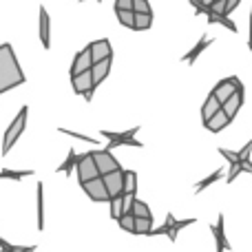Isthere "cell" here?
<instances>
[{
  "instance_id": "6da1fadb",
  "label": "cell",
  "mask_w": 252,
  "mask_h": 252,
  "mask_svg": "<svg viewBox=\"0 0 252 252\" xmlns=\"http://www.w3.org/2000/svg\"><path fill=\"white\" fill-rule=\"evenodd\" d=\"M20 84H25V73L18 64L11 44H0V95Z\"/></svg>"
},
{
  "instance_id": "7a4b0ae2",
  "label": "cell",
  "mask_w": 252,
  "mask_h": 252,
  "mask_svg": "<svg viewBox=\"0 0 252 252\" xmlns=\"http://www.w3.org/2000/svg\"><path fill=\"white\" fill-rule=\"evenodd\" d=\"M27 113H29V109L22 106L20 113L16 115V120L9 124L7 133H4V142H2V155H7V153L11 151V146L18 142V137L22 135V130H25V126H27Z\"/></svg>"
},
{
  "instance_id": "3957f363",
  "label": "cell",
  "mask_w": 252,
  "mask_h": 252,
  "mask_svg": "<svg viewBox=\"0 0 252 252\" xmlns=\"http://www.w3.org/2000/svg\"><path fill=\"white\" fill-rule=\"evenodd\" d=\"M137 130H139V126H137V128L124 130V133L102 130V135L109 139V146H106V151H113V148H118V146H135V148H139V146H142V142H139V139H135V133H137Z\"/></svg>"
},
{
  "instance_id": "277c9868",
  "label": "cell",
  "mask_w": 252,
  "mask_h": 252,
  "mask_svg": "<svg viewBox=\"0 0 252 252\" xmlns=\"http://www.w3.org/2000/svg\"><path fill=\"white\" fill-rule=\"evenodd\" d=\"M71 84H73V91L78 95H84V100L91 102L93 100V91H95V82H93V73L91 69L84 71V73L71 75Z\"/></svg>"
},
{
  "instance_id": "5b68a950",
  "label": "cell",
  "mask_w": 252,
  "mask_h": 252,
  "mask_svg": "<svg viewBox=\"0 0 252 252\" xmlns=\"http://www.w3.org/2000/svg\"><path fill=\"white\" fill-rule=\"evenodd\" d=\"M75 170H78L80 184L89 182V179L100 177V168H97L95 159H93V153H84V155H80L78 164H75Z\"/></svg>"
},
{
  "instance_id": "8992f818",
  "label": "cell",
  "mask_w": 252,
  "mask_h": 252,
  "mask_svg": "<svg viewBox=\"0 0 252 252\" xmlns=\"http://www.w3.org/2000/svg\"><path fill=\"white\" fill-rule=\"evenodd\" d=\"M80 186H82V190L87 192L93 201H111V195H109V190H106V184H104L102 175L95 179H89V182L80 184Z\"/></svg>"
},
{
  "instance_id": "52a82bcc",
  "label": "cell",
  "mask_w": 252,
  "mask_h": 252,
  "mask_svg": "<svg viewBox=\"0 0 252 252\" xmlns=\"http://www.w3.org/2000/svg\"><path fill=\"white\" fill-rule=\"evenodd\" d=\"M241 87H244V84H241V80L237 78V75H230V78L221 80V82H219L217 87L213 89V95L217 97V100H219V102H221V104H223V102H226L228 97H230L232 93H235L237 89H241Z\"/></svg>"
},
{
  "instance_id": "ba28073f",
  "label": "cell",
  "mask_w": 252,
  "mask_h": 252,
  "mask_svg": "<svg viewBox=\"0 0 252 252\" xmlns=\"http://www.w3.org/2000/svg\"><path fill=\"white\" fill-rule=\"evenodd\" d=\"M93 159H95L97 168H100V175H106V173H113V170H120V161L111 155V151H93Z\"/></svg>"
},
{
  "instance_id": "9c48e42d",
  "label": "cell",
  "mask_w": 252,
  "mask_h": 252,
  "mask_svg": "<svg viewBox=\"0 0 252 252\" xmlns=\"http://www.w3.org/2000/svg\"><path fill=\"white\" fill-rule=\"evenodd\" d=\"M102 177H104L106 190H109L111 199H113V197L124 195V170L122 168L113 170V173H106V175H102Z\"/></svg>"
},
{
  "instance_id": "30bf717a",
  "label": "cell",
  "mask_w": 252,
  "mask_h": 252,
  "mask_svg": "<svg viewBox=\"0 0 252 252\" xmlns=\"http://www.w3.org/2000/svg\"><path fill=\"white\" fill-rule=\"evenodd\" d=\"M93 66V56H91V47H84L82 51H78L73 60V66H71V75H78V73H84Z\"/></svg>"
},
{
  "instance_id": "8fae6325",
  "label": "cell",
  "mask_w": 252,
  "mask_h": 252,
  "mask_svg": "<svg viewBox=\"0 0 252 252\" xmlns=\"http://www.w3.org/2000/svg\"><path fill=\"white\" fill-rule=\"evenodd\" d=\"M89 47H91L93 64H95V62H100V60H104V58H113V49H111V42L106 38L95 40V42H91Z\"/></svg>"
},
{
  "instance_id": "7c38bea8",
  "label": "cell",
  "mask_w": 252,
  "mask_h": 252,
  "mask_svg": "<svg viewBox=\"0 0 252 252\" xmlns=\"http://www.w3.org/2000/svg\"><path fill=\"white\" fill-rule=\"evenodd\" d=\"M244 95H246V91H244V87H241V89H237V91L232 93V95L228 97V100H226V102H223V104H221V109L226 111V113L230 115L232 120H235V115L239 113L241 104H244Z\"/></svg>"
},
{
  "instance_id": "4fadbf2b",
  "label": "cell",
  "mask_w": 252,
  "mask_h": 252,
  "mask_svg": "<svg viewBox=\"0 0 252 252\" xmlns=\"http://www.w3.org/2000/svg\"><path fill=\"white\" fill-rule=\"evenodd\" d=\"M223 215H219L217 217V223H215L210 230H213V235H215V244H217V252H226V250H230V244H228V239H226V230H223Z\"/></svg>"
},
{
  "instance_id": "5bb4252c",
  "label": "cell",
  "mask_w": 252,
  "mask_h": 252,
  "mask_svg": "<svg viewBox=\"0 0 252 252\" xmlns=\"http://www.w3.org/2000/svg\"><path fill=\"white\" fill-rule=\"evenodd\" d=\"M230 122H232V118H230V115H228L223 109H219L217 113H215L213 118H210V120H208V122H206L204 126L210 130V133H219V130H223V128H226V126L230 124Z\"/></svg>"
},
{
  "instance_id": "9a60e30c",
  "label": "cell",
  "mask_w": 252,
  "mask_h": 252,
  "mask_svg": "<svg viewBox=\"0 0 252 252\" xmlns=\"http://www.w3.org/2000/svg\"><path fill=\"white\" fill-rule=\"evenodd\" d=\"M40 40H42L44 49L51 47V20H49V13L44 7H40Z\"/></svg>"
},
{
  "instance_id": "2e32d148",
  "label": "cell",
  "mask_w": 252,
  "mask_h": 252,
  "mask_svg": "<svg viewBox=\"0 0 252 252\" xmlns=\"http://www.w3.org/2000/svg\"><path fill=\"white\" fill-rule=\"evenodd\" d=\"M109 71H111V58H104V60L95 62V64L91 66V73H93V82H95V89L106 80Z\"/></svg>"
},
{
  "instance_id": "e0dca14e",
  "label": "cell",
  "mask_w": 252,
  "mask_h": 252,
  "mask_svg": "<svg viewBox=\"0 0 252 252\" xmlns=\"http://www.w3.org/2000/svg\"><path fill=\"white\" fill-rule=\"evenodd\" d=\"M208 44H213V38H208V35H201V40H199V42H197L195 47H192L190 51H188L186 56H184V62H188V64H192V62H195L197 58L201 56V51H204V49L208 47Z\"/></svg>"
},
{
  "instance_id": "ac0fdd59",
  "label": "cell",
  "mask_w": 252,
  "mask_h": 252,
  "mask_svg": "<svg viewBox=\"0 0 252 252\" xmlns=\"http://www.w3.org/2000/svg\"><path fill=\"white\" fill-rule=\"evenodd\" d=\"M219 109H221V102H219L217 97H215L213 93H210L208 100H206V102H204V106H201V120H204V124L208 122V120L213 118V115L217 113Z\"/></svg>"
},
{
  "instance_id": "d6986e66",
  "label": "cell",
  "mask_w": 252,
  "mask_h": 252,
  "mask_svg": "<svg viewBox=\"0 0 252 252\" xmlns=\"http://www.w3.org/2000/svg\"><path fill=\"white\" fill-rule=\"evenodd\" d=\"M210 7H213V4H210ZM208 22H210V25H221V27H226L228 31H235V33H237V25L226 16V13H217L213 9V11L208 13Z\"/></svg>"
},
{
  "instance_id": "ffe728a7",
  "label": "cell",
  "mask_w": 252,
  "mask_h": 252,
  "mask_svg": "<svg viewBox=\"0 0 252 252\" xmlns=\"http://www.w3.org/2000/svg\"><path fill=\"white\" fill-rule=\"evenodd\" d=\"M115 16H118L120 25L128 27V29H135V11L133 9H115Z\"/></svg>"
},
{
  "instance_id": "44dd1931",
  "label": "cell",
  "mask_w": 252,
  "mask_h": 252,
  "mask_svg": "<svg viewBox=\"0 0 252 252\" xmlns=\"http://www.w3.org/2000/svg\"><path fill=\"white\" fill-rule=\"evenodd\" d=\"M223 177V168H217L213 175H208L206 179H201V182H197V186H195V192H204L206 188L210 186V184H215V182H219V179Z\"/></svg>"
},
{
  "instance_id": "7402d4cb",
  "label": "cell",
  "mask_w": 252,
  "mask_h": 252,
  "mask_svg": "<svg viewBox=\"0 0 252 252\" xmlns=\"http://www.w3.org/2000/svg\"><path fill=\"white\" fill-rule=\"evenodd\" d=\"M109 204H111V217H113V219H120V217H122V215L126 213V201H124V195L113 197V199H111Z\"/></svg>"
},
{
  "instance_id": "603a6c76",
  "label": "cell",
  "mask_w": 252,
  "mask_h": 252,
  "mask_svg": "<svg viewBox=\"0 0 252 252\" xmlns=\"http://www.w3.org/2000/svg\"><path fill=\"white\" fill-rule=\"evenodd\" d=\"M78 159H80V155L73 151V148H69V155H66V159L60 164V168H58V173H66V175H69L71 170L75 168V164H78Z\"/></svg>"
},
{
  "instance_id": "cb8c5ba5",
  "label": "cell",
  "mask_w": 252,
  "mask_h": 252,
  "mask_svg": "<svg viewBox=\"0 0 252 252\" xmlns=\"http://www.w3.org/2000/svg\"><path fill=\"white\" fill-rule=\"evenodd\" d=\"M151 230H153V217H137L135 219L133 235H151Z\"/></svg>"
},
{
  "instance_id": "d4e9b609",
  "label": "cell",
  "mask_w": 252,
  "mask_h": 252,
  "mask_svg": "<svg viewBox=\"0 0 252 252\" xmlns=\"http://www.w3.org/2000/svg\"><path fill=\"white\" fill-rule=\"evenodd\" d=\"M135 213L133 210H126V213L122 215V217L118 219V223H120V228H122V230H126V232H130V235H133L135 232Z\"/></svg>"
},
{
  "instance_id": "484cf974",
  "label": "cell",
  "mask_w": 252,
  "mask_h": 252,
  "mask_svg": "<svg viewBox=\"0 0 252 252\" xmlns=\"http://www.w3.org/2000/svg\"><path fill=\"white\" fill-rule=\"evenodd\" d=\"M137 190V175L133 170H124V195H135Z\"/></svg>"
},
{
  "instance_id": "4316f807",
  "label": "cell",
  "mask_w": 252,
  "mask_h": 252,
  "mask_svg": "<svg viewBox=\"0 0 252 252\" xmlns=\"http://www.w3.org/2000/svg\"><path fill=\"white\" fill-rule=\"evenodd\" d=\"M153 25V13H137L135 11V31H146Z\"/></svg>"
},
{
  "instance_id": "83f0119b",
  "label": "cell",
  "mask_w": 252,
  "mask_h": 252,
  "mask_svg": "<svg viewBox=\"0 0 252 252\" xmlns=\"http://www.w3.org/2000/svg\"><path fill=\"white\" fill-rule=\"evenodd\" d=\"M38 230H44V188L38 184Z\"/></svg>"
},
{
  "instance_id": "f1b7e54d",
  "label": "cell",
  "mask_w": 252,
  "mask_h": 252,
  "mask_svg": "<svg viewBox=\"0 0 252 252\" xmlns=\"http://www.w3.org/2000/svg\"><path fill=\"white\" fill-rule=\"evenodd\" d=\"M29 175H33V170L31 168H27V170H0V179H25V177H29Z\"/></svg>"
},
{
  "instance_id": "f546056e",
  "label": "cell",
  "mask_w": 252,
  "mask_h": 252,
  "mask_svg": "<svg viewBox=\"0 0 252 252\" xmlns=\"http://www.w3.org/2000/svg\"><path fill=\"white\" fill-rule=\"evenodd\" d=\"M133 213H135V217H153V215H151V208H148V204H144V201H139V199H135Z\"/></svg>"
},
{
  "instance_id": "4dcf8cb0",
  "label": "cell",
  "mask_w": 252,
  "mask_h": 252,
  "mask_svg": "<svg viewBox=\"0 0 252 252\" xmlns=\"http://www.w3.org/2000/svg\"><path fill=\"white\" fill-rule=\"evenodd\" d=\"M239 173H244V164L241 161H237V164H230V168H228V177H226V182L228 184H232L237 179V175Z\"/></svg>"
},
{
  "instance_id": "1f68e13d",
  "label": "cell",
  "mask_w": 252,
  "mask_h": 252,
  "mask_svg": "<svg viewBox=\"0 0 252 252\" xmlns=\"http://www.w3.org/2000/svg\"><path fill=\"white\" fill-rule=\"evenodd\" d=\"M133 9H135L137 13H153V11H151V2H148V0H135Z\"/></svg>"
},
{
  "instance_id": "d6a6232c",
  "label": "cell",
  "mask_w": 252,
  "mask_h": 252,
  "mask_svg": "<svg viewBox=\"0 0 252 252\" xmlns=\"http://www.w3.org/2000/svg\"><path fill=\"white\" fill-rule=\"evenodd\" d=\"M219 153H221V157L228 159V164H237V161H241L239 153H232V151H228V148H219Z\"/></svg>"
},
{
  "instance_id": "836d02e7",
  "label": "cell",
  "mask_w": 252,
  "mask_h": 252,
  "mask_svg": "<svg viewBox=\"0 0 252 252\" xmlns=\"http://www.w3.org/2000/svg\"><path fill=\"white\" fill-rule=\"evenodd\" d=\"M250 151H252V139L239 151V159H241V161H244V159H250Z\"/></svg>"
},
{
  "instance_id": "e575fe53",
  "label": "cell",
  "mask_w": 252,
  "mask_h": 252,
  "mask_svg": "<svg viewBox=\"0 0 252 252\" xmlns=\"http://www.w3.org/2000/svg\"><path fill=\"white\" fill-rule=\"evenodd\" d=\"M133 4H135V0H115V9H133Z\"/></svg>"
},
{
  "instance_id": "d590c367",
  "label": "cell",
  "mask_w": 252,
  "mask_h": 252,
  "mask_svg": "<svg viewBox=\"0 0 252 252\" xmlns=\"http://www.w3.org/2000/svg\"><path fill=\"white\" fill-rule=\"evenodd\" d=\"M239 2H241V0H228V4H226V13H228V16H230V13L239 7Z\"/></svg>"
},
{
  "instance_id": "8d00e7d4",
  "label": "cell",
  "mask_w": 252,
  "mask_h": 252,
  "mask_svg": "<svg viewBox=\"0 0 252 252\" xmlns=\"http://www.w3.org/2000/svg\"><path fill=\"white\" fill-rule=\"evenodd\" d=\"M241 164H244V170H246V173L252 175V161H250V159H244Z\"/></svg>"
},
{
  "instance_id": "74e56055",
  "label": "cell",
  "mask_w": 252,
  "mask_h": 252,
  "mask_svg": "<svg viewBox=\"0 0 252 252\" xmlns=\"http://www.w3.org/2000/svg\"><path fill=\"white\" fill-rule=\"evenodd\" d=\"M248 44H250V51H252V16H250V40H248Z\"/></svg>"
},
{
  "instance_id": "f35d334b",
  "label": "cell",
  "mask_w": 252,
  "mask_h": 252,
  "mask_svg": "<svg viewBox=\"0 0 252 252\" xmlns=\"http://www.w3.org/2000/svg\"><path fill=\"white\" fill-rule=\"evenodd\" d=\"M204 2H206V4H213V2H215V0H204Z\"/></svg>"
},
{
  "instance_id": "ab89813d",
  "label": "cell",
  "mask_w": 252,
  "mask_h": 252,
  "mask_svg": "<svg viewBox=\"0 0 252 252\" xmlns=\"http://www.w3.org/2000/svg\"><path fill=\"white\" fill-rule=\"evenodd\" d=\"M80 2H84V0H80ZM97 2H102V0H97Z\"/></svg>"
}]
</instances>
